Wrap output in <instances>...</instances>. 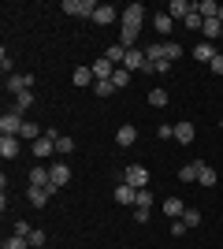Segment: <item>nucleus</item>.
<instances>
[{"mask_svg": "<svg viewBox=\"0 0 223 249\" xmlns=\"http://www.w3.org/2000/svg\"><path fill=\"white\" fill-rule=\"evenodd\" d=\"M141 22H145V4H127V11H123V30H119V45L123 49H134V41H138L141 34Z\"/></svg>", "mask_w": 223, "mask_h": 249, "instance_id": "obj_1", "label": "nucleus"}, {"mask_svg": "<svg viewBox=\"0 0 223 249\" xmlns=\"http://www.w3.org/2000/svg\"><path fill=\"white\" fill-rule=\"evenodd\" d=\"M22 123H26V119H22L15 108L4 112V115H0V138H19L22 134Z\"/></svg>", "mask_w": 223, "mask_h": 249, "instance_id": "obj_2", "label": "nucleus"}, {"mask_svg": "<svg viewBox=\"0 0 223 249\" xmlns=\"http://www.w3.org/2000/svg\"><path fill=\"white\" fill-rule=\"evenodd\" d=\"M123 182H127V186H134V190H145L149 186V171L141 164H130L127 171H123Z\"/></svg>", "mask_w": 223, "mask_h": 249, "instance_id": "obj_3", "label": "nucleus"}, {"mask_svg": "<svg viewBox=\"0 0 223 249\" xmlns=\"http://www.w3.org/2000/svg\"><path fill=\"white\" fill-rule=\"evenodd\" d=\"M49 175H52V186H49V194H56L60 186H67V178H71V167H67L64 160H56V164H49Z\"/></svg>", "mask_w": 223, "mask_h": 249, "instance_id": "obj_4", "label": "nucleus"}, {"mask_svg": "<svg viewBox=\"0 0 223 249\" xmlns=\"http://www.w3.org/2000/svg\"><path fill=\"white\" fill-rule=\"evenodd\" d=\"M123 67H127V71H149V74H153V63L145 60V52H141V49H127V63H123Z\"/></svg>", "mask_w": 223, "mask_h": 249, "instance_id": "obj_5", "label": "nucleus"}, {"mask_svg": "<svg viewBox=\"0 0 223 249\" xmlns=\"http://www.w3.org/2000/svg\"><path fill=\"white\" fill-rule=\"evenodd\" d=\"M4 86H8V93H26V89H30L34 86V74H8V78H4Z\"/></svg>", "mask_w": 223, "mask_h": 249, "instance_id": "obj_6", "label": "nucleus"}, {"mask_svg": "<svg viewBox=\"0 0 223 249\" xmlns=\"http://www.w3.org/2000/svg\"><path fill=\"white\" fill-rule=\"evenodd\" d=\"M64 11H67V15H89V19H93L97 4H93V0H64Z\"/></svg>", "mask_w": 223, "mask_h": 249, "instance_id": "obj_7", "label": "nucleus"}, {"mask_svg": "<svg viewBox=\"0 0 223 249\" xmlns=\"http://www.w3.org/2000/svg\"><path fill=\"white\" fill-rule=\"evenodd\" d=\"M52 153H56V142L49 134H41L37 142H34V160H49Z\"/></svg>", "mask_w": 223, "mask_h": 249, "instance_id": "obj_8", "label": "nucleus"}, {"mask_svg": "<svg viewBox=\"0 0 223 249\" xmlns=\"http://www.w3.org/2000/svg\"><path fill=\"white\" fill-rule=\"evenodd\" d=\"M116 19H119V8H112V4H97V11H93L97 26H108V22H116Z\"/></svg>", "mask_w": 223, "mask_h": 249, "instance_id": "obj_9", "label": "nucleus"}, {"mask_svg": "<svg viewBox=\"0 0 223 249\" xmlns=\"http://www.w3.org/2000/svg\"><path fill=\"white\" fill-rule=\"evenodd\" d=\"M30 186H41V190L52 186V175H49V167H45V164L30 167Z\"/></svg>", "mask_w": 223, "mask_h": 249, "instance_id": "obj_10", "label": "nucleus"}, {"mask_svg": "<svg viewBox=\"0 0 223 249\" xmlns=\"http://www.w3.org/2000/svg\"><path fill=\"white\" fill-rule=\"evenodd\" d=\"M171 26H175V19H171L168 11H156V15H153V30H156L160 37H168V34H171Z\"/></svg>", "mask_w": 223, "mask_h": 249, "instance_id": "obj_11", "label": "nucleus"}, {"mask_svg": "<svg viewBox=\"0 0 223 249\" xmlns=\"http://www.w3.org/2000/svg\"><path fill=\"white\" fill-rule=\"evenodd\" d=\"M193 60H197V63H212V60H216V45H212V41L193 45Z\"/></svg>", "mask_w": 223, "mask_h": 249, "instance_id": "obj_12", "label": "nucleus"}, {"mask_svg": "<svg viewBox=\"0 0 223 249\" xmlns=\"http://www.w3.org/2000/svg\"><path fill=\"white\" fill-rule=\"evenodd\" d=\"M190 11H193L190 0H171V4H168V15H171V19H182V22H186V15H190Z\"/></svg>", "mask_w": 223, "mask_h": 249, "instance_id": "obj_13", "label": "nucleus"}, {"mask_svg": "<svg viewBox=\"0 0 223 249\" xmlns=\"http://www.w3.org/2000/svg\"><path fill=\"white\" fill-rule=\"evenodd\" d=\"M112 74H116V67H112V63L101 56V60L93 63V78H97V82H112Z\"/></svg>", "mask_w": 223, "mask_h": 249, "instance_id": "obj_14", "label": "nucleus"}, {"mask_svg": "<svg viewBox=\"0 0 223 249\" xmlns=\"http://www.w3.org/2000/svg\"><path fill=\"white\" fill-rule=\"evenodd\" d=\"M112 197H116L119 205H138V190L123 182V186H116V194H112Z\"/></svg>", "mask_w": 223, "mask_h": 249, "instance_id": "obj_15", "label": "nucleus"}, {"mask_svg": "<svg viewBox=\"0 0 223 249\" xmlns=\"http://www.w3.org/2000/svg\"><path fill=\"white\" fill-rule=\"evenodd\" d=\"M104 60L112 63V67H123V63H127V49H123V45H108V52H104Z\"/></svg>", "mask_w": 223, "mask_h": 249, "instance_id": "obj_16", "label": "nucleus"}, {"mask_svg": "<svg viewBox=\"0 0 223 249\" xmlns=\"http://www.w3.org/2000/svg\"><path fill=\"white\" fill-rule=\"evenodd\" d=\"M193 138H197L193 123H186V119H182V123H175V142H182V145H190Z\"/></svg>", "mask_w": 223, "mask_h": 249, "instance_id": "obj_17", "label": "nucleus"}, {"mask_svg": "<svg viewBox=\"0 0 223 249\" xmlns=\"http://www.w3.org/2000/svg\"><path fill=\"white\" fill-rule=\"evenodd\" d=\"M71 82L78 86V89H86V86H89V82H97V78H93V67H74Z\"/></svg>", "mask_w": 223, "mask_h": 249, "instance_id": "obj_18", "label": "nucleus"}, {"mask_svg": "<svg viewBox=\"0 0 223 249\" xmlns=\"http://www.w3.org/2000/svg\"><path fill=\"white\" fill-rule=\"evenodd\" d=\"M160 208H164V216H171V219H182V212H186V205H182L179 197H168Z\"/></svg>", "mask_w": 223, "mask_h": 249, "instance_id": "obj_19", "label": "nucleus"}, {"mask_svg": "<svg viewBox=\"0 0 223 249\" xmlns=\"http://www.w3.org/2000/svg\"><path fill=\"white\" fill-rule=\"evenodd\" d=\"M0 156H4V160H15V156H19V138H0Z\"/></svg>", "mask_w": 223, "mask_h": 249, "instance_id": "obj_20", "label": "nucleus"}, {"mask_svg": "<svg viewBox=\"0 0 223 249\" xmlns=\"http://www.w3.org/2000/svg\"><path fill=\"white\" fill-rule=\"evenodd\" d=\"M116 142H119V145H123V149H127V145H134V142H138V130H134V126H119V130H116Z\"/></svg>", "mask_w": 223, "mask_h": 249, "instance_id": "obj_21", "label": "nucleus"}, {"mask_svg": "<svg viewBox=\"0 0 223 249\" xmlns=\"http://www.w3.org/2000/svg\"><path fill=\"white\" fill-rule=\"evenodd\" d=\"M201 167H205V160H193V164H186L179 171V178L182 182H197V175H201Z\"/></svg>", "mask_w": 223, "mask_h": 249, "instance_id": "obj_22", "label": "nucleus"}, {"mask_svg": "<svg viewBox=\"0 0 223 249\" xmlns=\"http://www.w3.org/2000/svg\"><path fill=\"white\" fill-rule=\"evenodd\" d=\"M26 197H30V205H34V208H45L52 194H49V190H41V186H30V194H26Z\"/></svg>", "mask_w": 223, "mask_h": 249, "instance_id": "obj_23", "label": "nucleus"}, {"mask_svg": "<svg viewBox=\"0 0 223 249\" xmlns=\"http://www.w3.org/2000/svg\"><path fill=\"white\" fill-rule=\"evenodd\" d=\"M201 34L208 37V41H216V37H223V22H220V19H205Z\"/></svg>", "mask_w": 223, "mask_h": 249, "instance_id": "obj_24", "label": "nucleus"}, {"mask_svg": "<svg viewBox=\"0 0 223 249\" xmlns=\"http://www.w3.org/2000/svg\"><path fill=\"white\" fill-rule=\"evenodd\" d=\"M197 15H201V19H216V15H220V4H216V0H201V4H197Z\"/></svg>", "mask_w": 223, "mask_h": 249, "instance_id": "obj_25", "label": "nucleus"}, {"mask_svg": "<svg viewBox=\"0 0 223 249\" xmlns=\"http://www.w3.org/2000/svg\"><path fill=\"white\" fill-rule=\"evenodd\" d=\"M30 104H34V89H26V93L15 97V104H11V108H15L19 115H26V108H30Z\"/></svg>", "mask_w": 223, "mask_h": 249, "instance_id": "obj_26", "label": "nucleus"}, {"mask_svg": "<svg viewBox=\"0 0 223 249\" xmlns=\"http://www.w3.org/2000/svg\"><path fill=\"white\" fill-rule=\"evenodd\" d=\"M145 60H149V63H160V60H164V41H149Z\"/></svg>", "mask_w": 223, "mask_h": 249, "instance_id": "obj_27", "label": "nucleus"}, {"mask_svg": "<svg viewBox=\"0 0 223 249\" xmlns=\"http://www.w3.org/2000/svg\"><path fill=\"white\" fill-rule=\"evenodd\" d=\"M112 86H116V89H127V86H130V71H127V67H116V74H112Z\"/></svg>", "mask_w": 223, "mask_h": 249, "instance_id": "obj_28", "label": "nucleus"}, {"mask_svg": "<svg viewBox=\"0 0 223 249\" xmlns=\"http://www.w3.org/2000/svg\"><path fill=\"white\" fill-rule=\"evenodd\" d=\"M164 60H171V63L182 60V45L179 41H164Z\"/></svg>", "mask_w": 223, "mask_h": 249, "instance_id": "obj_29", "label": "nucleus"}, {"mask_svg": "<svg viewBox=\"0 0 223 249\" xmlns=\"http://www.w3.org/2000/svg\"><path fill=\"white\" fill-rule=\"evenodd\" d=\"M56 153H64V156H71V153H74V138L60 134V138H56Z\"/></svg>", "mask_w": 223, "mask_h": 249, "instance_id": "obj_30", "label": "nucleus"}, {"mask_svg": "<svg viewBox=\"0 0 223 249\" xmlns=\"http://www.w3.org/2000/svg\"><path fill=\"white\" fill-rule=\"evenodd\" d=\"M41 134H45V130H37V123H30V119H26V123H22V134H19V138H30V142H37Z\"/></svg>", "mask_w": 223, "mask_h": 249, "instance_id": "obj_31", "label": "nucleus"}, {"mask_svg": "<svg viewBox=\"0 0 223 249\" xmlns=\"http://www.w3.org/2000/svg\"><path fill=\"white\" fill-rule=\"evenodd\" d=\"M4 249H30V242L22 234H11V238H4Z\"/></svg>", "mask_w": 223, "mask_h": 249, "instance_id": "obj_32", "label": "nucleus"}, {"mask_svg": "<svg viewBox=\"0 0 223 249\" xmlns=\"http://www.w3.org/2000/svg\"><path fill=\"white\" fill-rule=\"evenodd\" d=\"M201 26H205V19L197 15V4H193V11L186 15V30H201Z\"/></svg>", "mask_w": 223, "mask_h": 249, "instance_id": "obj_33", "label": "nucleus"}, {"mask_svg": "<svg viewBox=\"0 0 223 249\" xmlns=\"http://www.w3.org/2000/svg\"><path fill=\"white\" fill-rule=\"evenodd\" d=\"M197 182H201V186H216V171L205 164V167H201V175H197Z\"/></svg>", "mask_w": 223, "mask_h": 249, "instance_id": "obj_34", "label": "nucleus"}, {"mask_svg": "<svg viewBox=\"0 0 223 249\" xmlns=\"http://www.w3.org/2000/svg\"><path fill=\"white\" fill-rule=\"evenodd\" d=\"M149 104H153V108H164V104H171V101H168L164 89H153V93H149Z\"/></svg>", "mask_w": 223, "mask_h": 249, "instance_id": "obj_35", "label": "nucleus"}, {"mask_svg": "<svg viewBox=\"0 0 223 249\" xmlns=\"http://www.w3.org/2000/svg\"><path fill=\"white\" fill-rule=\"evenodd\" d=\"M182 223H186V227H197V223H201V212H197V208H186V212H182Z\"/></svg>", "mask_w": 223, "mask_h": 249, "instance_id": "obj_36", "label": "nucleus"}, {"mask_svg": "<svg viewBox=\"0 0 223 249\" xmlns=\"http://www.w3.org/2000/svg\"><path fill=\"white\" fill-rule=\"evenodd\" d=\"M134 208H153V190H138V205Z\"/></svg>", "mask_w": 223, "mask_h": 249, "instance_id": "obj_37", "label": "nucleus"}, {"mask_svg": "<svg viewBox=\"0 0 223 249\" xmlns=\"http://www.w3.org/2000/svg\"><path fill=\"white\" fill-rule=\"evenodd\" d=\"M26 242H30V249H41L45 246V231H30V238H26Z\"/></svg>", "mask_w": 223, "mask_h": 249, "instance_id": "obj_38", "label": "nucleus"}, {"mask_svg": "<svg viewBox=\"0 0 223 249\" xmlns=\"http://www.w3.org/2000/svg\"><path fill=\"white\" fill-rule=\"evenodd\" d=\"M30 223H26V219H15V234H22V238H30Z\"/></svg>", "mask_w": 223, "mask_h": 249, "instance_id": "obj_39", "label": "nucleus"}, {"mask_svg": "<svg viewBox=\"0 0 223 249\" xmlns=\"http://www.w3.org/2000/svg\"><path fill=\"white\" fill-rule=\"evenodd\" d=\"M112 93H116V86H112V82H97V97H112Z\"/></svg>", "mask_w": 223, "mask_h": 249, "instance_id": "obj_40", "label": "nucleus"}, {"mask_svg": "<svg viewBox=\"0 0 223 249\" xmlns=\"http://www.w3.org/2000/svg\"><path fill=\"white\" fill-rule=\"evenodd\" d=\"M153 74H171V60H160V63H153Z\"/></svg>", "mask_w": 223, "mask_h": 249, "instance_id": "obj_41", "label": "nucleus"}, {"mask_svg": "<svg viewBox=\"0 0 223 249\" xmlns=\"http://www.w3.org/2000/svg\"><path fill=\"white\" fill-rule=\"evenodd\" d=\"M0 67H4V78H8V74H11V56H8V49L0 52Z\"/></svg>", "mask_w": 223, "mask_h": 249, "instance_id": "obj_42", "label": "nucleus"}, {"mask_svg": "<svg viewBox=\"0 0 223 249\" xmlns=\"http://www.w3.org/2000/svg\"><path fill=\"white\" fill-rule=\"evenodd\" d=\"M156 138H175V126H171V123H164V126H156Z\"/></svg>", "mask_w": 223, "mask_h": 249, "instance_id": "obj_43", "label": "nucleus"}, {"mask_svg": "<svg viewBox=\"0 0 223 249\" xmlns=\"http://www.w3.org/2000/svg\"><path fill=\"white\" fill-rule=\"evenodd\" d=\"M171 234H175V238H182V234H186V223H182V219H175V223H171Z\"/></svg>", "mask_w": 223, "mask_h": 249, "instance_id": "obj_44", "label": "nucleus"}, {"mask_svg": "<svg viewBox=\"0 0 223 249\" xmlns=\"http://www.w3.org/2000/svg\"><path fill=\"white\" fill-rule=\"evenodd\" d=\"M208 67H212V71H216V74H223V52H216V60H212V63H208Z\"/></svg>", "mask_w": 223, "mask_h": 249, "instance_id": "obj_45", "label": "nucleus"}, {"mask_svg": "<svg viewBox=\"0 0 223 249\" xmlns=\"http://www.w3.org/2000/svg\"><path fill=\"white\" fill-rule=\"evenodd\" d=\"M220 130H223V119H220Z\"/></svg>", "mask_w": 223, "mask_h": 249, "instance_id": "obj_46", "label": "nucleus"}, {"mask_svg": "<svg viewBox=\"0 0 223 249\" xmlns=\"http://www.w3.org/2000/svg\"><path fill=\"white\" fill-rule=\"evenodd\" d=\"M220 41H223V37H220Z\"/></svg>", "mask_w": 223, "mask_h": 249, "instance_id": "obj_47", "label": "nucleus"}]
</instances>
